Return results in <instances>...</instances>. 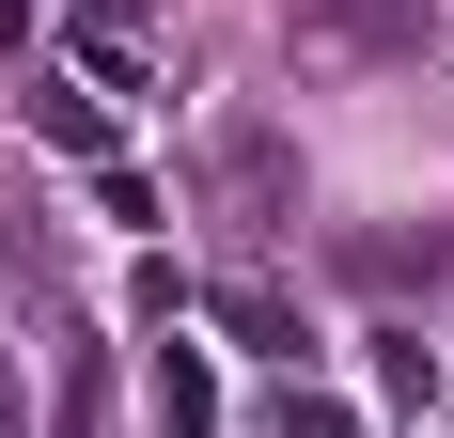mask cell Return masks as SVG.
<instances>
[{
	"label": "cell",
	"instance_id": "obj_1",
	"mask_svg": "<svg viewBox=\"0 0 454 438\" xmlns=\"http://www.w3.org/2000/svg\"><path fill=\"white\" fill-rule=\"evenodd\" d=\"M298 47H314V63H408L423 0H298Z\"/></svg>",
	"mask_w": 454,
	"mask_h": 438
},
{
	"label": "cell",
	"instance_id": "obj_2",
	"mask_svg": "<svg viewBox=\"0 0 454 438\" xmlns=\"http://www.w3.org/2000/svg\"><path fill=\"white\" fill-rule=\"evenodd\" d=\"M141 392H157V438H220V360H204V345H157Z\"/></svg>",
	"mask_w": 454,
	"mask_h": 438
},
{
	"label": "cell",
	"instance_id": "obj_3",
	"mask_svg": "<svg viewBox=\"0 0 454 438\" xmlns=\"http://www.w3.org/2000/svg\"><path fill=\"white\" fill-rule=\"evenodd\" d=\"M220 204L282 219V141H267V126H220Z\"/></svg>",
	"mask_w": 454,
	"mask_h": 438
},
{
	"label": "cell",
	"instance_id": "obj_4",
	"mask_svg": "<svg viewBox=\"0 0 454 438\" xmlns=\"http://www.w3.org/2000/svg\"><path fill=\"white\" fill-rule=\"evenodd\" d=\"M32 141H47V157H79V173H94V157H110V110H94V94H32Z\"/></svg>",
	"mask_w": 454,
	"mask_h": 438
},
{
	"label": "cell",
	"instance_id": "obj_5",
	"mask_svg": "<svg viewBox=\"0 0 454 438\" xmlns=\"http://www.w3.org/2000/svg\"><path fill=\"white\" fill-rule=\"evenodd\" d=\"M220 329H235V345H282V360H298V298H282V282H220Z\"/></svg>",
	"mask_w": 454,
	"mask_h": 438
},
{
	"label": "cell",
	"instance_id": "obj_6",
	"mask_svg": "<svg viewBox=\"0 0 454 438\" xmlns=\"http://www.w3.org/2000/svg\"><path fill=\"white\" fill-rule=\"evenodd\" d=\"M361 282H439V235H345Z\"/></svg>",
	"mask_w": 454,
	"mask_h": 438
},
{
	"label": "cell",
	"instance_id": "obj_7",
	"mask_svg": "<svg viewBox=\"0 0 454 438\" xmlns=\"http://www.w3.org/2000/svg\"><path fill=\"white\" fill-rule=\"evenodd\" d=\"M94 407H110V360H94L79 329H63V438H94Z\"/></svg>",
	"mask_w": 454,
	"mask_h": 438
},
{
	"label": "cell",
	"instance_id": "obj_8",
	"mask_svg": "<svg viewBox=\"0 0 454 438\" xmlns=\"http://www.w3.org/2000/svg\"><path fill=\"white\" fill-rule=\"evenodd\" d=\"M267 423H282V438H361V407H345V392H298V376H282V407H267Z\"/></svg>",
	"mask_w": 454,
	"mask_h": 438
},
{
	"label": "cell",
	"instance_id": "obj_9",
	"mask_svg": "<svg viewBox=\"0 0 454 438\" xmlns=\"http://www.w3.org/2000/svg\"><path fill=\"white\" fill-rule=\"evenodd\" d=\"M0 423H16V345H0Z\"/></svg>",
	"mask_w": 454,
	"mask_h": 438
}]
</instances>
